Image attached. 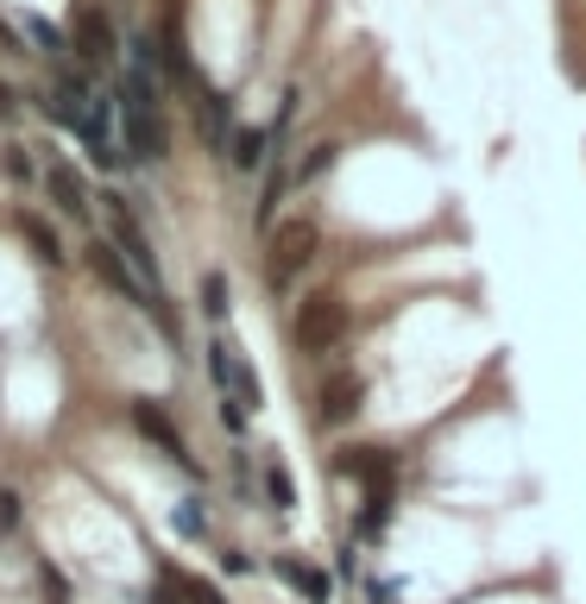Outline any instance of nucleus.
Segmentation results:
<instances>
[{"label": "nucleus", "instance_id": "1", "mask_svg": "<svg viewBox=\"0 0 586 604\" xmlns=\"http://www.w3.org/2000/svg\"><path fill=\"white\" fill-rule=\"evenodd\" d=\"M38 107H45L57 126H70L102 171H120V164H127V146H120V101H114V89H102L95 76H82V70L64 63V70L51 76V89L38 95Z\"/></svg>", "mask_w": 586, "mask_h": 604}, {"label": "nucleus", "instance_id": "2", "mask_svg": "<svg viewBox=\"0 0 586 604\" xmlns=\"http://www.w3.org/2000/svg\"><path fill=\"white\" fill-rule=\"evenodd\" d=\"M107 201V240H114V252L133 265V277L152 290V302L164 309V322H177L171 315V297H164V271H158V252H152V240H146V226L133 221V208H127V196H102Z\"/></svg>", "mask_w": 586, "mask_h": 604}, {"label": "nucleus", "instance_id": "3", "mask_svg": "<svg viewBox=\"0 0 586 604\" xmlns=\"http://www.w3.org/2000/svg\"><path fill=\"white\" fill-rule=\"evenodd\" d=\"M290 334H297V347L315 352V359H322V352H341L347 347V334H354V309H347L341 290H309V297L297 302Z\"/></svg>", "mask_w": 586, "mask_h": 604}, {"label": "nucleus", "instance_id": "4", "mask_svg": "<svg viewBox=\"0 0 586 604\" xmlns=\"http://www.w3.org/2000/svg\"><path fill=\"white\" fill-rule=\"evenodd\" d=\"M315 252H322V226L309 221V214L278 221L272 240H265V283H272V290H290V283L315 265Z\"/></svg>", "mask_w": 586, "mask_h": 604}, {"label": "nucleus", "instance_id": "5", "mask_svg": "<svg viewBox=\"0 0 586 604\" xmlns=\"http://www.w3.org/2000/svg\"><path fill=\"white\" fill-rule=\"evenodd\" d=\"M82 258H89V271L102 277V283H107V290H114L120 302H133V309H146V315H152V322L164 327V334H177V322H164V309H158V302H152V290H146V283L133 277V265L120 258V252H114V240H107V233H95Z\"/></svg>", "mask_w": 586, "mask_h": 604}, {"label": "nucleus", "instance_id": "6", "mask_svg": "<svg viewBox=\"0 0 586 604\" xmlns=\"http://www.w3.org/2000/svg\"><path fill=\"white\" fill-rule=\"evenodd\" d=\"M120 32H114V20H107L95 0H82L77 20H70V57H77L82 70H114V57H120Z\"/></svg>", "mask_w": 586, "mask_h": 604}, {"label": "nucleus", "instance_id": "7", "mask_svg": "<svg viewBox=\"0 0 586 604\" xmlns=\"http://www.w3.org/2000/svg\"><path fill=\"white\" fill-rule=\"evenodd\" d=\"M208 378H215V391L233 397L240 409H258V397H265V391H258V372L228 347V340H208Z\"/></svg>", "mask_w": 586, "mask_h": 604}, {"label": "nucleus", "instance_id": "8", "mask_svg": "<svg viewBox=\"0 0 586 604\" xmlns=\"http://www.w3.org/2000/svg\"><path fill=\"white\" fill-rule=\"evenodd\" d=\"M359 409H366V378L347 372V365H334V372L322 378V391H315V422L341 428V422H354Z\"/></svg>", "mask_w": 586, "mask_h": 604}, {"label": "nucleus", "instance_id": "9", "mask_svg": "<svg viewBox=\"0 0 586 604\" xmlns=\"http://www.w3.org/2000/svg\"><path fill=\"white\" fill-rule=\"evenodd\" d=\"M133 428H139V434H146L158 453H164V460H177L183 473H196V453H189L183 428L164 416V403H158V397H139V403H133Z\"/></svg>", "mask_w": 586, "mask_h": 604}, {"label": "nucleus", "instance_id": "10", "mask_svg": "<svg viewBox=\"0 0 586 604\" xmlns=\"http://www.w3.org/2000/svg\"><path fill=\"white\" fill-rule=\"evenodd\" d=\"M196 126H203V146L215 151V158H228L233 146V101L221 95V89H208V82H196Z\"/></svg>", "mask_w": 586, "mask_h": 604}, {"label": "nucleus", "instance_id": "11", "mask_svg": "<svg viewBox=\"0 0 586 604\" xmlns=\"http://www.w3.org/2000/svg\"><path fill=\"white\" fill-rule=\"evenodd\" d=\"M45 189H51L64 221H82V214H89V183H82V171L70 158H51V164H45Z\"/></svg>", "mask_w": 586, "mask_h": 604}, {"label": "nucleus", "instance_id": "12", "mask_svg": "<svg viewBox=\"0 0 586 604\" xmlns=\"http://www.w3.org/2000/svg\"><path fill=\"white\" fill-rule=\"evenodd\" d=\"M334 466H341L347 478H359L366 491H384V485L398 478V453H384V448H347Z\"/></svg>", "mask_w": 586, "mask_h": 604}, {"label": "nucleus", "instance_id": "13", "mask_svg": "<svg viewBox=\"0 0 586 604\" xmlns=\"http://www.w3.org/2000/svg\"><path fill=\"white\" fill-rule=\"evenodd\" d=\"M278 579L290 585V592H303V604H329L334 599V579L322 573V567L297 560V554H278Z\"/></svg>", "mask_w": 586, "mask_h": 604}, {"label": "nucleus", "instance_id": "14", "mask_svg": "<svg viewBox=\"0 0 586 604\" xmlns=\"http://www.w3.org/2000/svg\"><path fill=\"white\" fill-rule=\"evenodd\" d=\"M20 32H26V45L38 50V57H51L57 70L70 63V32H64V25H51V20H38V13H26V20H20Z\"/></svg>", "mask_w": 586, "mask_h": 604}, {"label": "nucleus", "instance_id": "15", "mask_svg": "<svg viewBox=\"0 0 586 604\" xmlns=\"http://www.w3.org/2000/svg\"><path fill=\"white\" fill-rule=\"evenodd\" d=\"M265 158H272V132H265V126H240L233 146H228V164L253 176V171H265Z\"/></svg>", "mask_w": 586, "mask_h": 604}, {"label": "nucleus", "instance_id": "16", "mask_svg": "<svg viewBox=\"0 0 586 604\" xmlns=\"http://www.w3.org/2000/svg\"><path fill=\"white\" fill-rule=\"evenodd\" d=\"M20 233H26V246H32V258H45V265H64V240H57V226L45 221V214H20Z\"/></svg>", "mask_w": 586, "mask_h": 604}, {"label": "nucleus", "instance_id": "17", "mask_svg": "<svg viewBox=\"0 0 586 604\" xmlns=\"http://www.w3.org/2000/svg\"><path fill=\"white\" fill-rule=\"evenodd\" d=\"M384 523H391V485H384V491H366V510H359V542L384 535Z\"/></svg>", "mask_w": 586, "mask_h": 604}, {"label": "nucleus", "instance_id": "18", "mask_svg": "<svg viewBox=\"0 0 586 604\" xmlns=\"http://www.w3.org/2000/svg\"><path fill=\"white\" fill-rule=\"evenodd\" d=\"M334 158H341V146H334V139H322V146H309V158L297 164V171H290V183H315L322 171H334Z\"/></svg>", "mask_w": 586, "mask_h": 604}, {"label": "nucleus", "instance_id": "19", "mask_svg": "<svg viewBox=\"0 0 586 604\" xmlns=\"http://www.w3.org/2000/svg\"><path fill=\"white\" fill-rule=\"evenodd\" d=\"M171 523H177V535H183V542H203V535H208V510H203V498H183Z\"/></svg>", "mask_w": 586, "mask_h": 604}, {"label": "nucleus", "instance_id": "20", "mask_svg": "<svg viewBox=\"0 0 586 604\" xmlns=\"http://www.w3.org/2000/svg\"><path fill=\"white\" fill-rule=\"evenodd\" d=\"M171 585H177V599H189V604H228L221 599V585H208V579H189V573H164Z\"/></svg>", "mask_w": 586, "mask_h": 604}, {"label": "nucleus", "instance_id": "21", "mask_svg": "<svg viewBox=\"0 0 586 604\" xmlns=\"http://www.w3.org/2000/svg\"><path fill=\"white\" fill-rule=\"evenodd\" d=\"M265 498H272V510H290V503H297V485H290L284 466H265Z\"/></svg>", "mask_w": 586, "mask_h": 604}, {"label": "nucleus", "instance_id": "22", "mask_svg": "<svg viewBox=\"0 0 586 604\" xmlns=\"http://www.w3.org/2000/svg\"><path fill=\"white\" fill-rule=\"evenodd\" d=\"M203 309L215 315V322H221V315L233 309V302H228V277H221V271H208V277H203Z\"/></svg>", "mask_w": 586, "mask_h": 604}, {"label": "nucleus", "instance_id": "23", "mask_svg": "<svg viewBox=\"0 0 586 604\" xmlns=\"http://www.w3.org/2000/svg\"><path fill=\"white\" fill-rule=\"evenodd\" d=\"M0 171L13 176V183H32V158H26V146H7V151H0Z\"/></svg>", "mask_w": 586, "mask_h": 604}, {"label": "nucleus", "instance_id": "24", "mask_svg": "<svg viewBox=\"0 0 586 604\" xmlns=\"http://www.w3.org/2000/svg\"><path fill=\"white\" fill-rule=\"evenodd\" d=\"M0 57H26V32L7 20H0Z\"/></svg>", "mask_w": 586, "mask_h": 604}, {"label": "nucleus", "instance_id": "25", "mask_svg": "<svg viewBox=\"0 0 586 604\" xmlns=\"http://www.w3.org/2000/svg\"><path fill=\"white\" fill-rule=\"evenodd\" d=\"M13 523H20V491L7 485V491H0V535H7Z\"/></svg>", "mask_w": 586, "mask_h": 604}, {"label": "nucleus", "instance_id": "26", "mask_svg": "<svg viewBox=\"0 0 586 604\" xmlns=\"http://www.w3.org/2000/svg\"><path fill=\"white\" fill-rule=\"evenodd\" d=\"M7 114H20V89H13V82H0V120H7Z\"/></svg>", "mask_w": 586, "mask_h": 604}]
</instances>
